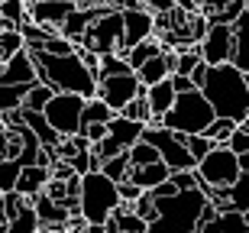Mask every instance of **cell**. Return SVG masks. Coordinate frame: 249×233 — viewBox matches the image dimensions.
<instances>
[{
  "label": "cell",
  "mask_w": 249,
  "mask_h": 233,
  "mask_svg": "<svg viewBox=\"0 0 249 233\" xmlns=\"http://www.w3.org/2000/svg\"><path fill=\"white\" fill-rule=\"evenodd\" d=\"M49 178H52V172H49L46 165H39V162L23 165V172H19V178H17V191L26 195V197H36L39 191H46Z\"/></svg>",
  "instance_id": "cell-17"
},
{
  "label": "cell",
  "mask_w": 249,
  "mask_h": 233,
  "mask_svg": "<svg viewBox=\"0 0 249 233\" xmlns=\"http://www.w3.org/2000/svg\"><path fill=\"white\" fill-rule=\"evenodd\" d=\"M162 120H165L168 130L191 136V133L207 130V126L217 120V110H213V104L207 101V94H204L201 88H191V91L178 94L175 104H172V110H168Z\"/></svg>",
  "instance_id": "cell-5"
},
{
  "label": "cell",
  "mask_w": 249,
  "mask_h": 233,
  "mask_svg": "<svg viewBox=\"0 0 249 233\" xmlns=\"http://www.w3.org/2000/svg\"><path fill=\"white\" fill-rule=\"evenodd\" d=\"M201 55L207 65H223L233 58V26L230 23H213L211 33L201 39Z\"/></svg>",
  "instance_id": "cell-11"
},
{
  "label": "cell",
  "mask_w": 249,
  "mask_h": 233,
  "mask_svg": "<svg viewBox=\"0 0 249 233\" xmlns=\"http://www.w3.org/2000/svg\"><path fill=\"white\" fill-rule=\"evenodd\" d=\"M129 159H133V165H149V162H159L162 152H159L156 143H149L146 136H142L136 146H129Z\"/></svg>",
  "instance_id": "cell-30"
},
{
  "label": "cell",
  "mask_w": 249,
  "mask_h": 233,
  "mask_svg": "<svg viewBox=\"0 0 249 233\" xmlns=\"http://www.w3.org/2000/svg\"><path fill=\"white\" fill-rule=\"evenodd\" d=\"M227 146H230L236 156H246V152H249V130L243 126V123L233 130V136H230V143H227Z\"/></svg>",
  "instance_id": "cell-37"
},
{
  "label": "cell",
  "mask_w": 249,
  "mask_h": 233,
  "mask_svg": "<svg viewBox=\"0 0 249 233\" xmlns=\"http://www.w3.org/2000/svg\"><path fill=\"white\" fill-rule=\"evenodd\" d=\"M246 75H249V72H246Z\"/></svg>",
  "instance_id": "cell-52"
},
{
  "label": "cell",
  "mask_w": 249,
  "mask_h": 233,
  "mask_svg": "<svg viewBox=\"0 0 249 233\" xmlns=\"http://www.w3.org/2000/svg\"><path fill=\"white\" fill-rule=\"evenodd\" d=\"M172 84H175V91H191V88H197V84L191 81V75H172Z\"/></svg>",
  "instance_id": "cell-43"
},
{
  "label": "cell",
  "mask_w": 249,
  "mask_h": 233,
  "mask_svg": "<svg viewBox=\"0 0 249 233\" xmlns=\"http://www.w3.org/2000/svg\"><path fill=\"white\" fill-rule=\"evenodd\" d=\"M84 94H74V91H55V97L46 104V117L49 123L55 126L62 136H74L81 133V120H84Z\"/></svg>",
  "instance_id": "cell-7"
},
{
  "label": "cell",
  "mask_w": 249,
  "mask_h": 233,
  "mask_svg": "<svg viewBox=\"0 0 249 233\" xmlns=\"http://www.w3.org/2000/svg\"><path fill=\"white\" fill-rule=\"evenodd\" d=\"M133 211H136V214L142 217L146 224H152V220H156V217H159V204H156V195H152V191H142V195H139L136 201H133Z\"/></svg>",
  "instance_id": "cell-35"
},
{
  "label": "cell",
  "mask_w": 249,
  "mask_h": 233,
  "mask_svg": "<svg viewBox=\"0 0 249 233\" xmlns=\"http://www.w3.org/2000/svg\"><path fill=\"white\" fill-rule=\"evenodd\" d=\"M236 68L249 72V13H243L236 23H233V58Z\"/></svg>",
  "instance_id": "cell-20"
},
{
  "label": "cell",
  "mask_w": 249,
  "mask_h": 233,
  "mask_svg": "<svg viewBox=\"0 0 249 233\" xmlns=\"http://www.w3.org/2000/svg\"><path fill=\"white\" fill-rule=\"evenodd\" d=\"M36 233H65V230H55V227H39Z\"/></svg>",
  "instance_id": "cell-46"
},
{
  "label": "cell",
  "mask_w": 249,
  "mask_h": 233,
  "mask_svg": "<svg viewBox=\"0 0 249 233\" xmlns=\"http://www.w3.org/2000/svg\"><path fill=\"white\" fill-rule=\"evenodd\" d=\"M236 126H240V120H233V117H217V120H213L204 133H207L213 143H230V136H233Z\"/></svg>",
  "instance_id": "cell-32"
},
{
  "label": "cell",
  "mask_w": 249,
  "mask_h": 233,
  "mask_svg": "<svg viewBox=\"0 0 249 233\" xmlns=\"http://www.w3.org/2000/svg\"><path fill=\"white\" fill-rule=\"evenodd\" d=\"M49 172H52V178H62V181H68L71 175H78V172H74V165H71V162H65V159H55Z\"/></svg>",
  "instance_id": "cell-41"
},
{
  "label": "cell",
  "mask_w": 249,
  "mask_h": 233,
  "mask_svg": "<svg viewBox=\"0 0 249 233\" xmlns=\"http://www.w3.org/2000/svg\"><path fill=\"white\" fill-rule=\"evenodd\" d=\"M33 84H36V81H33ZM33 84H0V113L23 107V101H26V94H29Z\"/></svg>",
  "instance_id": "cell-24"
},
{
  "label": "cell",
  "mask_w": 249,
  "mask_h": 233,
  "mask_svg": "<svg viewBox=\"0 0 249 233\" xmlns=\"http://www.w3.org/2000/svg\"><path fill=\"white\" fill-rule=\"evenodd\" d=\"M227 3H233V0H204L201 10H204V13H213V10H223Z\"/></svg>",
  "instance_id": "cell-45"
},
{
  "label": "cell",
  "mask_w": 249,
  "mask_h": 233,
  "mask_svg": "<svg viewBox=\"0 0 249 233\" xmlns=\"http://www.w3.org/2000/svg\"><path fill=\"white\" fill-rule=\"evenodd\" d=\"M0 201H3V191H0Z\"/></svg>",
  "instance_id": "cell-50"
},
{
  "label": "cell",
  "mask_w": 249,
  "mask_h": 233,
  "mask_svg": "<svg viewBox=\"0 0 249 233\" xmlns=\"http://www.w3.org/2000/svg\"><path fill=\"white\" fill-rule=\"evenodd\" d=\"M246 13H249V0H246Z\"/></svg>",
  "instance_id": "cell-49"
},
{
  "label": "cell",
  "mask_w": 249,
  "mask_h": 233,
  "mask_svg": "<svg viewBox=\"0 0 249 233\" xmlns=\"http://www.w3.org/2000/svg\"><path fill=\"white\" fill-rule=\"evenodd\" d=\"M201 91L213 104L217 117H233V120H246L249 117V75L243 68H236L233 62L211 65Z\"/></svg>",
  "instance_id": "cell-2"
},
{
  "label": "cell",
  "mask_w": 249,
  "mask_h": 233,
  "mask_svg": "<svg viewBox=\"0 0 249 233\" xmlns=\"http://www.w3.org/2000/svg\"><path fill=\"white\" fill-rule=\"evenodd\" d=\"M156 36V13L146 7H129L123 10V42H120V55H126L129 49L142 42V39Z\"/></svg>",
  "instance_id": "cell-10"
},
{
  "label": "cell",
  "mask_w": 249,
  "mask_h": 233,
  "mask_svg": "<svg viewBox=\"0 0 249 233\" xmlns=\"http://www.w3.org/2000/svg\"><path fill=\"white\" fill-rule=\"evenodd\" d=\"M129 168H133V159H129V149L126 152H120V156H110V159H104V175H110L117 185L120 181H126L129 178Z\"/></svg>",
  "instance_id": "cell-25"
},
{
  "label": "cell",
  "mask_w": 249,
  "mask_h": 233,
  "mask_svg": "<svg viewBox=\"0 0 249 233\" xmlns=\"http://www.w3.org/2000/svg\"><path fill=\"white\" fill-rule=\"evenodd\" d=\"M23 120H26V126L39 136V143L46 146V149H55L58 140H62V133L49 123V117L42 110H29V107H23Z\"/></svg>",
  "instance_id": "cell-18"
},
{
  "label": "cell",
  "mask_w": 249,
  "mask_h": 233,
  "mask_svg": "<svg viewBox=\"0 0 249 233\" xmlns=\"http://www.w3.org/2000/svg\"><path fill=\"white\" fill-rule=\"evenodd\" d=\"M113 117H117V110H113L104 97L94 94V97L84 101V120H81V126H84V123H110Z\"/></svg>",
  "instance_id": "cell-22"
},
{
  "label": "cell",
  "mask_w": 249,
  "mask_h": 233,
  "mask_svg": "<svg viewBox=\"0 0 249 233\" xmlns=\"http://www.w3.org/2000/svg\"><path fill=\"white\" fill-rule=\"evenodd\" d=\"M149 233H152V230H149Z\"/></svg>",
  "instance_id": "cell-51"
},
{
  "label": "cell",
  "mask_w": 249,
  "mask_h": 233,
  "mask_svg": "<svg viewBox=\"0 0 249 233\" xmlns=\"http://www.w3.org/2000/svg\"><path fill=\"white\" fill-rule=\"evenodd\" d=\"M120 113H123V117H129V120H142V123H149V117H152V107H149V94H146V88H142V91H139Z\"/></svg>",
  "instance_id": "cell-29"
},
{
  "label": "cell",
  "mask_w": 249,
  "mask_h": 233,
  "mask_svg": "<svg viewBox=\"0 0 249 233\" xmlns=\"http://www.w3.org/2000/svg\"><path fill=\"white\" fill-rule=\"evenodd\" d=\"M107 130H110V136L120 143L123 149H129V146H136V143L142 140V133H146V123H142V120H129V117L117 113V117L107 123Z\"/></svg>",
  "instance_id": "cell-16"
},
{
  "label": "cell",
  "mask_w": 249,
  "mask_h": 233,
  "mask_svg": "<svg viewBox=\"0 0 249 233\" xmlns=\"http://www.w3.org/2000/svg\"><path fill=\"white\" fill-rule=\"evenodd\" d=\"M33 207H36V217H39V227H55V230H68V220H71V211L68 204L55 201L52 195L39 191L33 197Z\"/></svg>",
  "instance_id": "cell-14"
},
{
  "label": "cell",
  "mask_w": 249,
  "mask_h": 233,
  "mask_svg": "<svg viewBox=\"0 0 249 233\" xmlns=\"http://www.w3.org/2000/svg\"><path fill=\"white\" fill-rule=\"evenodd\" d=\"M3 230H7V220H3V217H0V233H3Z\"/></svg>",
  "instance_id": "cell-48"
},
{
  "label": "cell",
  "mask_w": 249,
  "mask_h": 233,
  "mask_svg": "<svg viewBox=\"0 0 249 233\" xmlns=\"http://www.w3.org/2000/svg\"><path fill=\"white\" fill-rule=\"evenodd\" d=\"M36 230H39V217H36V207L29 204L17 220H10L3 233H36Z\"/></svg>",
  "instance_id": "cell-33"
},
{
  "label": "cell",
  "mask_w": 249,
  "mask_h": 233,
  "mask_svg": "<svg viewBox=\"0 0 249 233\" xmlns=\"http://www.w3.org/2000/svg\"><path fill=\"white\" fill-rule=\"evenodd\" d=\"M146 94H149V107H152V113H159V117H165V113L172 110L175 97H178L175 84H172V75L162 78V81H156V84H149Z\"/></svg>",
  "instance_id": "cell-19"
},
{
  "label": "cell",
  "mask_w": 249,
  "mask_h": 233,
  "mask_svg": "<svg viewBox=\"0 0 249 233\" xmlns=\"http://www.w3.org/2000/svg\"><path fill=\"white\" fill-rule=\"evenodd\" d=\"M165 52V46H162V39L159 36H149V39H142V42H136V46L126 52V58H129V65H133V72H136L139 65H146L149 58H156V55H162Z\"/></svg>",
  "instance_id": "cell-21"
},
{
  "label": "cell",
  "mask_w": 249,
  "mask_h": 233,
  "mask_svg": "<svg viewBox=\"0 0 249 233\" xmlns=\"http://www.w3.org/2000/svg\"><path fill=\"white\" fill-rule=\"evenodd\" d=\"M139 195H142V188H139L136 181H129V178H126V181H120V201H123V204H133Z\"/></svg>",
  "instance_id": "cell-42"
},
{
  "label": "cell",
  "mask_w": 249,
  "mask_h": 233,
  "mask_svg": "<svg viewBox=\"0 0 249 233\" xmlns=\"http://www.w3.org/2000/svg\"><path fill=\"white\" fill-rule=\"evenodd\" d=\"M207 72H211V65H207V62H201V65L191 72V81L197 84V88H204V81H207Z\"/></svg>",
  "instance_id": "cell-44"
},
{
  "label": "cell",
  "mask_w": 249,
  "mask_h": 233,
  "mask_svg": "<svg viewBox=\"0 0 249 233\" xmlns=\"http://www.w3.org/2000/svg\"><path fill=\"white\" fill-rule=\"evenodd\" d=\"M29 52H33V62H36L39 81L52 84L55 91H74V94H84V97L97 94L101 78L84 65L78 52H68V55H52L46 49H29Z\"/></svg>",
  "instance_id": "cell-1"
},
{
  "label": "cell",
  "mask_w": 249,
  "mask_h": 233,
  "mask_svg": "<svg viewBox=\"0 0 249 233\" xmlns=\"http://www.w3.org/2000/svg\"><path fill=\"white\" fill-rule=\"evenodd\" d=\"M165 178H172V165H168L165 159L149 162V165H133V168H129V181H136L142 191H152V188H159Z\"/></svg>",
  "instance_id": "cell-15"
},
{
  "label": "cell",
  "mask_w": 249,
  "mask_h": 233,
  "mask_svg": "<svg viewBox=\"0 0 249 233\" xmlns=\"http://www.w3.org/2000/svg\"><path fill=\"white\" fill-rule=\"evenodd\" d=\"M217 224H220V233H249V220L243 211H223L217 214Z\"/></svg>",
  "instance_id": "cell-31"
},
{
  "label": "cell",
  "mask_w": 249,
  "mask_h": 233,
  "mask_svg": "<svg viewBox=\"0 0 249 233\" xmlns=\"http://www.w3.org/2000/svg\"><path fill=\"white\" fill-rule=\"evenodd\" d=\"M33 81H39L36 62H33V52L23 46L17 55H10L0 65V84H33Z\"/></svg>",
  "instance_id": "cell-13"
},
{
  "label": "cell",
  "mask_w": 249,
  "mask_h": 233,
  "mask_svg": "<svg viewBox=\"0 0 249 233\" xmlns=\"http://www.w3.org/2000/svg\"><path fill=\"white\" fill-rule=\"evenodd\" d=\"M46 195H52L55 201H68V181H62V178H49V185H46Z\"/></svg>",
  "instance_id": "cell-39"
},
{
  "label": "cell",
  "mask_w": 249,
  "mask_h": 233,
  "mask_svg": "<svg viewBox=\"0 0 249 233\" xmlns=\"http://www.w3.org/2000/svg\"><path fill=\"white\" fill-rule=\"evenodd\" d=\"M146 84L139 81L136 72H123V75H107L101 78V84H97V97H104V101L110 104L113 110L120 113L123 107H126L133 97H136L139 91H142Z\"/></svg>",
  "instance_id": "cell-9"
},
{
  "label": "cell",
  "mask_w": 249,
  "mask_h": 233,
  "mask_svg": "<svg viewBox=\"0 0 249 233\" xmlns=\"http://www.w3.org/2000/svg\"><path fill=\"white\" fill-rule=\"evenodd\" d=\"M84 7V0H29V19L46 23V26H62L68 13Z\"/></svg>",
  "instance_id": "cell-12"
},
{
  "label": "cell",
  "mask_w": 249,
  "mask_h": 233,
  "mask_svg": "<svg viewBox=\"0 0 249 233\" xmlns=\"http://www.w3.org/2000/svg\"><path fill=\"white\" fill-rule=\"evenodd\" d=\"M123 42V10H107L101 19H94L91 29L81 36V42L78 46L91 49V52H97V55H107V52H117Z\"/></svg>",
  "instance_id": "cell-8"
},
{
  "label": "cell",
  "mask_w": 249,
  "mask_h": 233,
  "mask_svg": "<svg viewBox=\"0 0 249 233\" xmlns=\"http://www.w3.org/2000/svg\"><path fill=\"white\" fill-rule=\"evenodd\" d=\"M0 17L13 26H23L29 19V0H0Z\"/></svg>",
  "instance_id": "cell-27"
},
{
  "label": "cell",
  "mask_w": 249,
  "mask_h": 233,
  "mask_svg": "<svg viewBox=\"0 0 249 233\" xmlns=\"http://www.w3.org/2000/svg\"><path fill=\"white\" fill-rule=\"evenodd\" d=\"M120 204V185L110 175H104L101 168L81 175V214L88 217V224H107Z\"/></svg>",
  "instance_id": "cell-4"
},
{
  "label": "cell",
  "mask_w": 249,
  "mask_h": 233,
  "mask_svg": "<svg viewBox=\"0 0 249 233\" xmlns=\"http://www.w3.org/2000/svg\"><path fill=\"white\" fill-rule=\"evenodd\" d=\"M19 172H23L19 159H0V191H13Z\"/></svg>",
  "instance_id": "cell-34"
},
{
  "label": "cell",
  "mask_w": 249,
  "mask_h": 233,
  "mask_svg": "<svg viewBox=\"0 0 249 233\" xmlns=\"http://www.w3.org/2000/svg\"><path fill=\"white\" fill-rule=\"evenodd\" d=\"M197 175L213 188H230L236 178L243 175V165H240V156L227 146V143H217L207 156L197 162Z\"/></svg>",
  "instance_id": "cell-6"
},
{
  "label": "cell",
  "mask_w": 249,
  "mask_h": 233,
  "mask_svg": "<svg viewBox=\"0 0 249 233\" xmlns=\"http://www.w3.org/2000/svg\"><path fill=\"white\" fill-rule=\"evenodd\" d=\"M29 204H33V197L19 195L17 188H13V191H3V201H0V217H3V220L10 224V220H17V217L23 214Z\"/></svg>",
  "instance_id": "cell-23"
},
{
  "label": "cell",
  "mask_w": 249,
  "mask_h": 233,
  "mask_svg": "<svg viewBox=\"0 0 249 233\" xmlns=\"http://www.w3.org/2000/svg\"><path fill=\"white\" fill-rule=\"evenodd\" d=\"M74 52L81 55V62H84L88 68H91L94 75L101 78V55H97V52H91V49H84V46H74Z\"/></svg>",
  "instance_id": "cell-38"
},
{
  "label": "cell",
  "mask_w": 249,
  "mask_h": 233,
  "mask_svg": "<svg viewBox=\"0 0 249 233\" xmlns=\"http://www.w3.org/2000/svg\"><path fill=\"white\" fill-rule=\"evenodd\" d=\"M240 165H243V172H249V152H246V156H240Z\"/></svg>",
  "instance_id": "cell-47"
},
{
  "label": "cell",
  "mask_w": 249,
  "mask_h": 233,
  "mask_svg": "<svg viewBox=\"0 0 249 233\" xmlns=\"http://www.w3.org/2000/svg\"><path fill=\"white\" fill-rule=\"evenodd\" d=\"M204 188H181L175 195L156 197L159 217L149 224L152 233H197L204 227V207H207Z\"/></svg>",
  "instance_id": "cell-3"
},
{
  "label": "cell",
  "mask_w": 249,
  "mask_h": 233,
  "mask_svg": "<svg viewBox=\"0 0 249 233\" xmlns=\"http://www.w3.org/2000/svg\"><path fill=\"white\" fill-rule=\"evenodd\" d=\"M23 46H26L23 29H3V33H0V65H3L10 55H17Z\"/></svg>",
  "instance_id": "cell-28"
},
{
  "label": "cell",
  "mask_w": 249,
  "mask_h": 233,
  "mask_svg": "<svg viewBox=\"0 0 249 233\" xmlns=\"http://www.w3.org/2000/svg\"><path fill=\"white\" fill-rule=\"evenodd\" d=\"M55 97V88L46 81H36L33 88H29L26 94V101H23V107H29V110H46V104Z\"/></svg>",
  "instance_id": "cell-26"
},
{
  "label": "cell",
  "mask_w": 249,
  "mask_h": 233,
  "mask_svg": "<svg viewBox=\"0 0 249 233\" xmlns=\"http://www.w3.org/2000/svg\"><path fill=\"white\" fill-rule=\"evenodd\" d=\"M81 133L88 136V140H91V146H94V143H101V140H104V136H107L110 130H107V123H84V126H81Z\"/></svg>",
  "instance_id": "cell-40"
},
{
  "label": "cell",
  "mask_w": 249,
  "mask_h": 233,
  "mask_svg": "<svg viewBox=\"0 0 249 233\" xmlns=\"http://www.w3.org/2000/svg\"><path fill=\"white\" fill-rule=\"evenodd\" d=\"M185 143H188V149H191V156L197 159V162H201V159L207 156L213 146H217V143H213L207 133H191V136H185Z\"/></svg>",
  "instance_id": "cell-36"
}]
</instances>
